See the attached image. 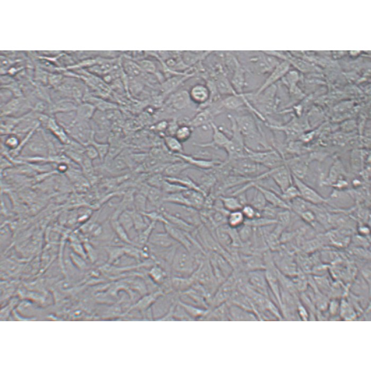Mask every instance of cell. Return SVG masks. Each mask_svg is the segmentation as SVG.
<instances>
[{"mask_svg": "<svg viewBox=\"0 0 371 371\" xmlns=\"http://www.w3.org/2000/svg\"><path fill=\"white\" fill-rule=\"evenodd\" d=\"M237 230L239 237L244 244L251 241L255 232V228L246 223Z\"/></svg>", "mask_w": 371, "mask_h": 371, "instance_id": "obj_43", "label": "cell"}, {"mask_svg": "<svg viewBox=\"0 0 371 371\" xmlns=\"http://www.w3.org/2000/svg\"><path fill=\"white\" fill-rule=\"evenodd\" d=\"M358 232L359 235L365 237V236L369 235L370 232V230L368 226H367V225H365L362 222L359 224L358 227Z\"/></svg>", "mask_w": 371, "mask_h": 371, "instance_id": "obj_55", "label": "cell"}, {"mask_svg": "<svg viewBox=\"0 0 371 371\" xmlns=\"http://www.w3.org/2000/svg\"><path fill=\"white\" fill-rule=\"evenodd\" d=\"M165 180V176L162 173L152 174V175L148 178L147 183L151 187L161 189Z\"/></svg>", "mask_w": 371, "mask_h": 371, "instance_id": "obj_46", "label": "cell"}, {"mask_svg": "<svg viewBox=\"0 0 371 371\" xmlns=\"http://www.w3.org/2000/svg\"><path fill=\"white\" fill-rule=\"evenodd\" d=\"M212 52H201L200 54L194 53V52H186V53L183 54L182 60L183 63L186 66L192 65L198 62L205 58L206 56Z\"/></svg>", "mask_w": 371, "mask_h": 371, "instance_id": "obj_40", "label": "cell"}, {"mask_svg": "<svg viewBox=\"0 0 371 371\" xmlns=\"http://www.w3.org/2000/svg\"><path fill=\"white\" fill-rule=\"evenodd\" d=\"M228 117L232 123V137L224 150L228 154V161H232L246 156V145L244 138L239 130L234 116L229 115Z\"/></svg>", "mask_w": 371, "mask_h": 371, "instance_id": "obj_2", "label": "cell"}, {"mask_svg": "<svg viewBox=\"0 0 371 371\" xmlns=\"http://www.w3.org/2000/svg\"><path fill=\"white\" fill-rule=\"evenodd\" d=\"M343 177H345L344 169L340 166V163L337 162L331 167L329 175L324 184L333 186L339 179Z\"/></svg>", "mask_w": 371, "mask_h": 371, "instance_id": "obj_35", "label": "cell"}, {"mask_svg": "<svg viewBox=\"0 0 371 371\" xmlns=\"http://www.w3.org/2000/svg\"><path fill=\"white\" fill-rule=\"evenodd\" d=\"M169 123L166 121H162L159 123L158 125L155 126V129L159 132H167L168 128Z\"/></svg>", "mask_w": 371, "mask_h": 371, "instance_id": "obj_56", "label": "cell"}, {"mask_svg": "<svg viewBox=\"0 0 371 371\" xmlns=\"http://www.w3.org/2000/svg\"><path fill=\"white\" fill-rule=\"evenodd\" d=\"M292 173V175L302 180L307 175L308 167L305 162L299 160L289 161L288 164H285Z\"/></svg>", "mask_w": 371, "mask_h": 371, "instance_id": "obj_31", "label": "cell"}, {"mask_svg": "<svg viewBox=\"0 0 371 371\" xmlns=\"http://www.w3.org/2000/svg\"><path fill=\"white\" fill-rule=\"evenodd\" d=\"M192 277L195 283L203 286L212 296L220 286L214 275L208 257L201 262Z\"/></svg>", "mask_w": 371, "mask_h": 371, "instance_id": "obj_3", "label": "cell"}, {"mask_svg": "<svg viewBox=\"0 0 371 371\" xmlns=\"http://www.w3.org/2000/svg\"><path fill=\"white\" fill-rule=\"evenodd\" d=\"M249 284L251 289L263 296L269 297V288L265 269L247 272Z\"/></svg>", "mask_w": 371, "mask_h": 371, "instance_id": "obj_10", "label": "cell"}, {"mask_svg": "<svg viewBox=\"0 0 371 371\" xmlns=\"http://www.w3.org/2000/svg\"><path fill=\"white\" fill-rule=\"evenodd\" d=\"M298 216L302 218L303 221L309 224H313L316 221L315 215L311 209L303 212Z\"/></svg>", "mask_w": 371, "mask_h": 371, "instance_id": "obj_52", "label": "cell"}, {"mask_svg": "<svg viewBox=\"0 0 371 371\" xmlns=\"http://www.w3.org/2000/svg\"><path fill=\"white\" fill-rule=\"evenodd\" d=\"M269 177L277 185L281 193L294 185L293 176L285 164L269 170Z\"/></svg>", "mask_w": 371, "mask_h": 371, "instance_id": "obj_9", "label": "cell"}, {"mask_svg": "<svg viewBox=\"0 0 371 371\" xmlns=\"http://www.w3.org/2000/svg\"><path fill=\"white\" fill-rule=\"evenodd\" d=\"M192 168L188 163L181 159L169 164L163 175L166 177H177L181 176L184 171Z\"/></svg>", "mask_w": 371, "mask_h": 371, "instance_id": "obj_25", "label": "cell"}, {"mask_svg": "<svg viewBox=\"0 0 371 371\" xmlns=\"http://www.w3.org/2000/svg\"><path fill=\"white\" fill-rule=\"evenodd\" d=\"M112 227L114 228L120 240L124 242L127 245L135 246L134 242L130 238L126 230L121 226L117 219H113L112 222Z\"/></svg>", "mask_w": 371, "mask_h": 371, "instance_id": "obj_37", "label": "cell"}, {"mask_svg": "<svg viewBox=\"0 0 371 371\" xmlns=\"http://www.w3.org/2000/svg\"><path fill=\"white\" fill-rule=\"evenodd\" d=\"M254 187L260 191L269 205L278 209L290 210L289 205L281 198L280 194L275 191L263 187L257 184L256 182L254 185Z\"/></svg>", "mask_w": 371, "mask_h": 371, "instance_id": "obj_14", "label": "cell"}, {"mask_svg": "<svg viewBox=\"0 0 371 371\" xmlns=\"http://www.w3.org/2000/svg\"><path fill=\"white\" fill-rule=\"evenodd\" d=\"M212 130V139L210 142L198 143H194L196 147L200 148H214L223 149L229 141L230 138L223 132L221 129L215 124V123H211Z\"/></svg>", "mask_w": 371, "mask_h": 371, "instance_id": "obj_12", "label": "cell"}, {"mask_svg": "<svg viewBox=\"0 0 371 371\" xmlns=\"http://www.w3.org/2000/svg\"><path fill=\"white\" fill-rule=\"evenodd\" d=\"M245 221L246 218L241 210L228 213L227 218V225L230 228L238 229L244 226Z\"/></svg>", "mask_w": 371, "mask_h": 371, "instance_id": "obj_32", "label": "cell"}, {"mask_svg": "<svg viewBox=\"0 0 371 371\" xmlns=\"http://www.w3.org/2000/svg\"><path fill=\"white\" fill-rule=\"evenodd\" d=\"M164 193L161 189L149 186L147 193V201L157 210H159L164 203Z\"/></svg>", "mask_w": 371, "mask_h": 371, "instance_id": "obj_28", "label": "cell"}, {"mask_svg": "<svg viewBox=\"0 0 371 371\" xmlns=\"http://www.w3.org/2000/svg\"><path fill=\"white\" fill-rule=\"evenodd\" d=\"M214 275L219 285L223 283L233 272L234 269L226 258L213 252L207 254Z\"/></svg>", "mask_w": 371, "mask_h": 371, "instance_id": "obj_6", "label": "cell"}, {"mask_svg": "<svg viewBox=\"0 0 371 371\" xmlns=\"http://www.w3.org/2000/svg\"><path fill=\"white\" fill-rule=\"evenodd\" d=\"M217 92L220 95H237L235 93L231 82L225 76H220L217 77L215 82Z\"/></svg>", "mask_w": 371, "mask_h": 371, "instance_id": "obj_27", "label": "cell"}, {"mask_svg": "<svg viewBox=\"0 0 371 371\" xmlns=\"http://www.w3.org/2000/svg\"><path fill=\"white\" fill-rule=\"evenodd\" d=\"M94 112V107L91 105H84L81 107L80 109V116L81 121H86L90 119Z\"/></svg>", "mask_w": 371, "mask_h": 371, "instance_id": "obj_50", "label": "cell"}, {"mask_svg": "<svg viewBox=\"0 0 371 371\" xmlns=\"http://www.w3.org/2000/svg\"><path fill=\"white\" fill-rule=\"evenodd\" d=\"M216 114L213 112L212 109L206 108L201 110L192 120L189 121L187 125L193 128H199L213 122V117Z\"/></svg>", "mask_w": 371, "mask_h": 371, "instance_id": "obj_21", "label": "cell"}, {"mask_svg": "<svg viewBox=\"0 0 371 371\" xmlns=\"http://www.w3.org/2000/svg\"><path fill=\"white\" fill-rule=\"evenodd\" d=\"M195 283L192 276L189 277L171 276L170 278L172 290L178 294H182L192 288Z\"/></svg>", "mask_w": 371, "mask_h": 371, "instance_id": "obj_24", "label": "cell"}, {"mask_svg": "<svg viewBox=\"0 0 371 371\" xmlns=\"http://www.w3.org/2000/svg\"><path fill=\"white\" fill-rule=\"evenodd\" d=\"M184 247L178 245L174 254L171 264L172 276L189 277L192 276L201 261Z\"/></svg>", "mask_w": 371, "mask_h": 371, "instance_id": "obj_1", "label": "cell"}, {"mask_svg": "<svg viewBox=\"0 0 371 371\" xmlns=\"http://www.w3.org/2000/svg\"><path fill=\"white\" fill-rule=\"evenodd\" d=\"M190 207L196 210L203 209L206 196L198 191L187 189L183 192Z\"/></svg>", "mask_w": 371, "mask_h": 371, "instance_id": "obj_26", "label": "cell"}, {"mask_svg": "<svg viewBox=\"0 0 371 371\" xmlns=\"http://www.w3.org/2000/svg\"><path fill=\"white\" fill-rule=\"evenodd\" d=\"M20 142L18 136L16 135H11L5 139L4 145L8 149L15 151L18 149L20 145Z\"/></svg>", "mask_w": 371, "mask_h": 371, "instance_id": "obj_49", "label": "cell"}, {"mask_svg": "<svg viewBox=\"0 0 371 371\" xmlns=\"http://www.w3.org/2000/svg\"><path fill=\"white\" fill-rule=\"evenodd\" d=\"M203 320L206 321H230L228 303L209 309V311Z\"/></svg>", "mask_w": 371, "mask_h": 371, "instance_id": "obj_22", "label": "cell"}, {"mask_svg": "<svg viewBox=\"0 0 371 371\" xmlns=\"http://www.w3.org/2000/svg\"><path fill=\"white\" fill-rule=\"evenodd\" d=\"M164 142L167 150L173 155L184 153L183 143L180 142L175 136H165Z\"/></svg>", "mask_w": 371, "mask_h": 371, "instance_id": "obj_34", "label": "cell"}, {"mask_svg": "<svg viewBox=\"0 0 371 371\" xmlns=\"http://www.w3.org/2000/svg\"><path fill=\"white\" fill-rule=\"evenodd\" d=\"M129 210H130L132 216L134 230L139 234L147 228L150 222L149 223H148L147 221L148 219L143 216L142 213L137 211L135 209Z\"/></svg>", "mask_w": 371, "mask_h": 371, "instance_id": "obj_33", "label": "cell"}, {"mask_svg": "<svg viewBox=\"0 0 371 371\" xmlns=\"http://www.w3.org/2000/svg\"><path fill=\"white\" fill-rule=\"evenodd\" d=\"M190 75H185V76L174 77L167 80L162 85V91L166 94L171 93L174 90L177 88L180 84L186 80Z\"/></svg>", "mask_w": 371, "mask_h": 371, "instance_id": "obj_36", "label": "cell"}, {"mask_svg": "<svg viewBox=\"0 0 371 371\" xmlns=\"http://www.w3.org/2000/svg\"><path fill=\"white\" fill-rule=\"evenodd\" d=\"M230 163L235 175L248 178H257L269 170L268 169L250 159L244 157Z\"/></svg>", "mask_w": 371, "mask_h": 371, "instance_id": "obj_4", "label": "cell"}, {"mask_svg": "<svg viewBox=\"0 0 371 371\" xmlns=\"http://www.w3.org/2000/svg\"><path fill=\"white\" fill-rule=\"evenodd\" d=\"M161 190L165 194H170L183 192L187 189L177 183L167 181L166 179Z\"/></svg>", "mask_w": 371, "mask_h": 371, "instance_id": "obj_44", "label": "cell"}, {"mask_svg": "<svg viewBox=\"0 0 371 371\" xmlns=\"http://www.w3.org/2000/svg\"><path fill=\"white\" fill-rule=\"evenodd\" d=\"M167 181L177 183L183 186L187 189L194 190L198 191L203 193L206 196L203 190L201 189L198 183L195 182L194 180L188 176H179L177 177H166Z\"/></svg>", "mask_w": 371, "mask_h": 371, "instance_id": "obj_29", "label": "cell"}, {"mask_svg": "<svg viewBox=\"0 0 371 371\" xmlns=\"http://www.w3.org/2000/svg\"><path fill=\"white\" fill-rule=\"evenodd\" d=\"M148 244L159 249L171 248L178 245L166 232L152 233Z\"/></svg>", "mask_w": 371, "mask_h": 371, "instance_id": "obj_17", "label": "cell"}, {"mask_svg": "<svg viewBox=\"0 0 371 371\" xmlns=\"http://www.w3.org/2000/svg\"><path fill=\"white\" fill-rule=\"evenodd\" d=\"M121 226L129 233L134 228L132 216L130 210L123 212L117 219Z\"/></svg>", "mask_w": 371, "mask_h": 371, "instance_id": "obj_41", "label": "cell"}, {"mask_svg": "<svg viewBox=\"0 0 371 371\" xmlns=\"http://www.w3.org/2000/svg\"><path fill=\"white\" fill-rule=\"evenodd\" d=\"M165 294L167 293L164 289H159L149 294H144L136 302V304L131 307L130 310H138L140 312L144 313L149 310L156 301Z\"/></svg>", "mask_w": 371, "mask_h": 371, "instance_id": "obj_16", "label": "cell"}, {"mask_svg": "<svg viewBox=\"0 0 371 371\" xmlns=\"http://www.w3.org/2000/svg\"><path fill=\"white\" fill-rule=\"evenodd\" d=\"M228 304L230 321L247 322L257 320V316L254 312L229 303Z\"/></svg>", "mask_w": 371, "mask_h": 371, "instance_id": "obj_19", "label": "cell"}, {"mask_svg": "<svg viewBox=\"0 0 371 371\" xmlns=\"http://www.w3.org/2000/svg\"><path fill=\"white\" fill-rule=\"evenodd\" d=\"M189 93L191 101L194 103L203 106L204 108L209 106L211 92L207 85L196 84L190 89Z\"/></svg>", "mask_w": 371, "mask_h": 371, "instance_id": "obj_13", "label": "cell"}, {"mask_svg": "<svg viewBox=\"0 0 371 371\" xmlns=\"http://www.w3.org/2000/svg\"><path fill=\"white\" fill-rule=\"evenodd\" d=\"M179 159L186 162L192 167L202 170H210L221 166L224 162L218 160L208 159L200 157L186 155L184 153L175 155Z\"/></svg>", "mask_w": 371, "mask_h": 371, "instance_id": "obj_11", "label": "cell"}, {"mask_svg": "<svg viewBox=\"0 0 371 371\" xmlns=\"http://www.w3.org/2000/svg\"><path fill=\"white\" fill-rule=\"evenodd\" d=\"M289 68L290 64L287 62L279 63L275 67L271 75L267 78L265 82L263 83L255 95H259L270 87L273 86L274 83L283 77L287 74Z\"/></svg>", "mask_w": 371, "mask_h": 371, "instance_id": "obj_15", "label": "cell"}, {"mask_svg": "<svg viewBox=\"0 0 371 371\" xmlns=\"http://www.w3.org/2000/svg\"><path fill=\"white\" fill-rule=\"evenodd\" d=\"M282 199L288 204L290 202L297 198L300 197L299 190L297 189L295 186L294 184L288 188L286 189L283 192L280 194Z\"/></svg>", "mask_w": 371, "mask_h": 371, "instance_id": "obj_45", "label": "cell"}, {"mask_svg": "<svg viewBox=\"0 0 371 371\" xmlns=\"http://www.w3.org/2000/svg\"><path fill=\"white\" fill-rule=\"evenodd\" d=\"M276 226L283 231L287 228L291 221V214L290 210H280L276 217Z\"/></svg>", "mask_w": 371, "mask_h": 371, "instance_id": "obj_38", "label": "cell"}, {"mask_svg": "<svg viewBox=\"0 0 371 371\" xmlns=\"http://www.w3.org/2000/svg\"><path fill=\"white\" fill-rule=\"evenodd\" d=\"M219 199L221 201L224 209L229 213L241 210L243 207L237 196H221Z\"/></svg>", "mask_w": 371, "mask_h": 371, "instance_id": "obj_30", "label": "cell"}, {"mask_svg": "<svg viewBox=\"0 0 371 371\" xmlns=\"http://www.w3.org/2000/svg\"><path fill=\"white\" fill-rule=\"evenodd\" d=\"M193 130V128L187 124L179 125L174 136L183 143L188 141L192 137Z\"/></svg>", "mask_w": 371, "mask_h": 371, "instance_id": "obj_39", "label": "cell"}, {"mask_svg": "<svg viewBox=\"0 0 371 371\" xmlns=\"http://www.w3.org/2000/svg\"><path fill=\"white\" fill-rule=\"evenodd\" d=\"M138 65L142 70L149 73H154L155 70V66L152 62L144 60L139 62Z\"/></svg>", "mask_w": 371, "mask_h": 371, "instance_id": "obj_54", "label": "cell"}, {"mask_svg": "<svg viewBox=\"0 0 371 371\" xmlns=\"http://www.w3.org/2000/svg\"><path fill=\"white\" fill-rule=\"evenodd\" d=\"M125 68L127 74L132 77L139 76L142 71L138 64L134 63L132 62H128L125 64Z\"/></svg>", "mask_w": 371, "mask_h": 371, "instance_id": "obj_51", "label": "cell"}, {"mask_svg": "<svg viewBox=\"0 0 371 371\" xmlns=\"http://www.w3.org/2000/svg\"><path fill=\"white\" fill-rule=\"evenodd\" d=\"M90 144H92L96 149L101 159L103 160L108 155L109 150V145L108 144L99 143L93 139Z\"/></svg>", "mask_w": 371, "mask_h": 371, "instance_id": "obj_48", "label": "cell"}, {"mask_svg": "<svg viewBox=\"0 0 371 371\" xmlns=\"http://www.w3.org/2000/svg\"><path fill=\"white\" fill-rule=\"evenodd\" d=\"M190 102L189 92L182 91L172 94L169 100V104L173 109L182 110L186 108Z\"/></svg>", "mask_w": 371, "mask_h": 371, "instance_id": "obj_23", "label": "cell"}, {"mask_svg": "<svg viewBox=\"0 0 371 371\" xmlns=\"http://www.w3.org/2000/svg\"><path fill=\"white\" fill-rule=\"evenodd\" d=\"M249 204L260 213H262L267 205V201L263 195L260 190L257 189H256L254 196Z\"/></svg>", "mask_w": 371, "mask_h": 371, "instance_id": "obj_42", "label": "cell"}, {"mask_svg": "<svg viewBox=\"0 0 371 371\" xmlns=\"http://www.w3.org/2000/svg\"><path fill=\"white\" fill-rule=\"evenodd\" d=\"M148 275L153 282L157 285H167L170 283L167 270L160 263H156L152 266L148 272Z\"/></svg>", "mask_w": 371, "mask_h": 371, "instance_id": "obj_20", "label": "cell"}, {"mask_svg": "<svg viewBox=\"0 0 371 371\" xmlns=\"http://www.w3.org/2000/svg\"><path fill=\"white\" fill-rule=\"evenodd\" d=\"M294 184L299 191L300 198L313 205H322L328 203V201L316 190L309 186L302 180L293 175Z\"/></svg>", "mask_w": 371, "mask_h": 371, "instance_id": "obj_8", "label": "cell"}, {"mask_svg": "<svg viewBox=\"0 0 371 371\" xmlns=\"http://www.w3.org/2000/svg\"><path fill=\"white\" fill-rule=\"evenodd\" d=\"M234 67L231 83L235 92L240 95H245L244 93L245 86V70L241 66L238 60L234 58Z\"/></svg>", "mask_w": 371, "mask_h": 371, "instance_id": "obj_18", "label": "cell"}, {"mask_svg": "<svg viewBox=\"0 0 371 371\" xmlns=\"http://www.w3.org/2000/svg\"><path fill=\"white\" fill-rule=\"evenodd\" d=\"M48 149L46 142L45 141L43 137L40 135H34L31 137L24 146V148L22 149V155H31L32 158H46L48 155Z\"/></svg>", "mask_w": 371, "mask_h": 371, "instance_id": "obj_7", "label": "cell"}, {"mask_svg": "<svg viewBox=\"0 0 371 371\" xmlns=\"http://www.w3.org/2000/svg\"><path fill=\"white\" fill-rule=\"evenodd\" d=\"M246 155L250 159L273 170L285 164L284 161L277 151L273 149L265 151H254L245 147Z\"/></svg>", "mask_w": 371, "mask_h": 371, "instance_id": "obj_5", "label": "cell"}, {"mask_svg": "<svg viewBox=\"0 0 371 371\" xmlns=\"http://www.w3.org/2000/svg\"><path fill=\"white\" fill-rule=\"evenodd\" d=\"M84 155L91 160L97 159L99 157L97 150L92 144H89L85 147Z\"/></svg>", "mask_w": 371, "mask_h": 371, "instance_id": "obj_53", "label": "cell"}, {"mask_svg": "<svg viewBox=\"0 0 371 371\" xmlns=\"http://www.w3.org/2000/svg\"><path fill=\"white\" fill-rule=\"evenodd\" d=\"M241 211L243 213L246 220H251L253 219L262 216L261 213L256 210L250 204H247L244 205Z\"/></svg>", "mask_w": 371, "mask_h": 371, "instance_id": "obj_47", "label": "cell"}]
</instances>
